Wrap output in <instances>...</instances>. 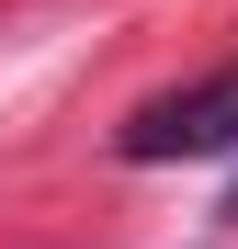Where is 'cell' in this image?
<instances>
[{"label":"cell","instance_id":"obj_1","mask_svg":"<svg viewBox=\"0 0 238 249\" xmlns=\"http://www.w3.org/2000/svg\"><path fill=\"white\" fill-rule=\"evenodd\" d=\"M113 147H125L136 170H170V159H238V68L193 79V91H170V102H147Z\"/></svg>","mask_w":238,"mask_h":249}]
</instances>
